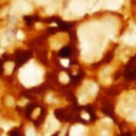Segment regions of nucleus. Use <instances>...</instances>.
<instances>
[{"label":"nucleus","instance_id":"7","mask_svg":"<svg viewBox=\"0 0 136 136\" xmlns=\"http://www.w3.org/2000/svg\"><path fill=\"white\" fill-rule=\"evenodd\" d=\"M60 81L63 82V83H67V82L69 81V78H68V75H67L65 72H62V73L60 74Z\"/></svg>","mask_w":136,"mask_h":136},{"label":"nucleus","instance_id":"3","mask_svg":"<svg viewBox=\"0 0 136 136\" xmlns=\"http://www.w3.org/2000/svg\"><path fill=\"white\" fill-rule=\"evenodd\" d=\"M122 2H123L122 0H107L105 3V7L110 10H117L121 7Z\"/></svg>","mask_w":136,"mask_h":136},{"label":"nucleus","instance_id":"9","mask_svg":"<svg viewBox=\"0 0 136 136\" xmlns=\"http://www.w3.org/2000/svg\"><path fill=\"white\" fill-rule=\"evenodd\" d=\"M27 136H35V132H34V129H29L28 132H27Z\"/></svg>","mask_w":136,"mask_h":136},{"label":"nucleus","instance_id":"8","mask_svg":"<svg viewBox=\"0 0 136 136\" xmlns=\"http://www.w3.org/2000/svg\"><path fill=\"white\" fill-rule=\"evenodd\" d=\"M6 70H7V73L9 74V73H11V71H12V69H13V67H14V64L13 63H11V62H9V63H7L6 64Z\"/></svg>","mask_w":136,"mask_h":136},{"label":"nucleus","instance_id":"10","mask_svg":"<svg viewBox=\"0 0 136 136\" xmlns=\"http://www.w3.org/2000/svg\"><path fill=\"white\" fill-rule=\"evenodd\" d=\"M129 119H132V120H135V119H136V111L133 112V114H131V116L129 117Z\"/></svg>","mask_w":136,"mask_h":136},{"label":"nucleus","instance_id":"5","mask_svg":"<svg viewBox=\"0 0 136 136\" xmlns=\"http://www.w3.org/2000/svg\"><path fill=\"white\" fill-rule=\"evenodd\" d=\"M84 132V128L81 126H77L71 129V136H80Z\"/></svg>","mask_w":136,"mask_h":136},{"label":"nucleus","instance_id":"4","mask_svg":"<svg viewBox=\"0 0 136 136\" xmlns=\"http://www.w3.org/2000/svg\"><path fill=\"white\" fill-rule=\"evenodd\" d=\"M15 8L18 9L19 11L24 12V13H28V12L31 11V7H30L27 2H25V1H19V2H17V3L15 4Z\"/></svg>","mask_w":136,"mask_h":136},{"label":"nucleus","instance_id":"1","mask_svg":"<svg viewBox=\"0 0 136 136\" xmlns=\"http://www.w3.org/2000/svg\"><path fill=\"white\" fill-rule=\"evenodd\" d=\"M42 71L40 68H36L33 66H29L28 68H25L20 72V80L26 85H33L41 80Z\"/></svg>","mask_w":136,"mask_h":136},{"label":"nucleus","instance_id":"6","mask_svg":"<svg viewBox=\"0 0 136 136\" xmlns=\"http://www.w3.org/2000/svg\"><path fill=\"white\" fill-rule=\"evenodd\" d=\"M122 40L126 42V43H128V44H130V45H134L135 43H136V34H132V35H128V36H126V37H123Z\"/></svg>","mask_w":136,"mask_h":136},{"label":"nucleus","instance_id":"12","mask_svg":"<svg viewBox=\"0 0 136 136\" xmlns=\"http://www.w3.org/2000/svg\"><path fill=\"white\" fill-rule=\"evenodd\" d=\"M17 37H18V38H23V37H24V34H23V32H18V34H17Z\"/></svg>","mask_w":136,"mask_h":136},{"label":"nucleus","instance_id":"13","mask_svg":"<svg viewBox=\"0 0 136 136\" xmlns=\"http://www.w3.org/2000/svg\"><path fill=\"white\" fill-rule=\"evenodd\" d=\"M83 118H85V119H89V116H87V115L83 114Z\"/></svg>","mask_w":136,"mask_h":136},{"label":"nucleus","instance_id":"11","mask_svg":"<svg viewBox=\"0 0 136 136\" xmlns=\"http://www.w3.org/2000/svg\"><path fill=\"white\" fill-rule=\"evenodd\" d=\"M61 62H62V64L65 65V66H68V64H69V63H68V60H62Z\"/></svg>","mask_w":136,"mask_h":136},{"label":"nucleus","instance_id":"2","mask_svg":"<svg viewBox=\"0 0 136 136\" xmlns=\"http://www.w3.org/2000/svg\"><path fill=\"white\" fill-rule=\"evenodd\" d=\"M86 2L84 0H72L70 2V10L77 15H83L86 11Z\"/></svg>","mask_w":136,"mask_h":136}]
</instances>
